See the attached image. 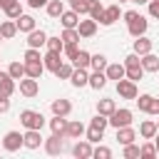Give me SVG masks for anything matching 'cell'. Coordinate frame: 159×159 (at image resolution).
<instances>
[{
	"label": "cell",
	"mask_w": 159,
	"mask_h": 159,
	"mask_svg": "<svg viewBox=\"0 0 159 159\" xmlns=\"http://www.w3.org/2000/svg\"><path fill=\"white\" fill-rule=\"evenodd\" d=\"M62 52H65V55H67V60L72 62V60H75V55L80 52V47H77V42H65V47H62Z\"/></svg>",
	"instance_id": "ee69618b"
},
{
	"label": "cell",
	"mask_w": 159,
	"mask_h": 159,
	"mask_svg": "<svg viewBox=\"0 0 159 159\" xmlns=\"http://www.w3.org/2000/svg\"><path fill=\"white\" fill-rule=\"evenodd\" d=\"M72 2H77V0H70V5H72Z\"/></svg>",
	"instance_id": "91938a15"
},
{
	"label": "cell",
	"mask_w": 159,
	"mask_h": 159,
	"mask_svg": "<svg viewBox=\"0 0 159 159\" xmlns=\"http://www.w3.org/2000/svg\"><path fill=\"white\" fill-rule=\"evenodd\" d=\"M60 22H62V27H77L80 15H77L75 10H65V12L60 15Z\"/></svg>",
	"instance_id": "4316f807"
},
{
	"label": "cell",
	"mask_w": 159,
	"mask_h": 159,
	"mask_svg": "<svg viewBox=\"0 0 159 159\" xmlns=\"http://www.w3.org/2000/svg\"><path fill=\"white\" fill-rule=\"evenodd\" d=\"M134 139H137V132L132 129V124H129V127H119V129H117V142H119L122 147H124V144H129V142H134Z\"/></svg>",
	"instance_id": "ffe728a7"
},
{
	"label": "cell",
	"mask_w": 159,
	"mask_h": 159,
	"mask_svg": "<svg viewBox=\"0 0 159 159\" xmlns=\"http://www.w3.org/2000/svg\"><path fill=\"white\" fill-rule=\"evenodd\" d=\"M132 52H137L139 57L142 55H147V52H152V40L149 37H144V35H139L137 40H134V50Z\"/></svg>",
	"instance_id": "7402d4cb"
},
{
	"label": "cell",
	"mask_w": 159,
	"mask_h": 159,
	"mask_svg": "<svg viewBox=\"0 0 159 159\" xmlns=\"http://www.w3.org/2000/svg\"><path fill=\"white\" fill-rule=\"evenodd\" d=\"M157 132H159V122H157Z\"/></svg>",
	"instance_id": "94428289"
},
{
	"label": "cell",
	"mask_w": 159,
	"mask_h": 159,
	"mask_svg": "<svg viewBox=\"0 0 159 159\" xmlns=\"http://www.w3.org/2000/svg\"><path fill=\"white\" fill-rule=\"evenodd\" d=\"M42 65H45V70L55 72V70L62 65V60H60V52H50V50H47V55L42 57Z\"/></svg>",
	"instance_id": "603a6c76"
},
{
	"label": "cell",
	"mask_w": 159,
	"mask_h": 159,
	"mask_svg": "<svg viewBox=\"0 0 159 159\" xmlns=\"http://www.w3.org/2000/svg\"><path fill=\"white\" fill-rule=\"evenodd\" d=\"M149 15L159 20V0H149Z\"/></svg>",
	"instance_id": "f907efd6"
},
{
	"label": "cell",
	"mask_w": 159,
	"mask_h": 159,
	"mask_svg": "<svg viewBox=\"0 0 159 159\" xmlns=\"http://www.w3.org/2000/svg\"><path fill=\"white\" fill-rule=\"evenodd\" d=\"M117 94H119L122 99H134V97L139 94V89H137V82L127 80V77L117 80Z\"/></svg>",
	"instance_id": "277c9868"
},
{
	"label": "cell",
	"mask_w": 159,
	"mask_h": 159,
	"mask_svg": "<svg viewBox=\"0 0 159 159\" xmlns=\"http://www.w3.org/2000/svg\"><path fill=\"white\" fill-rule=\"evenodd\" d=\"M5 15H7L10 20H17V17L22 15V5H20V0H15L10 7H5Z\"/></svg>",
	"instance_id": "d590c367"
},
{
	"label": "cell",
	"mask_w": 159,
	"mask_h": 159,
	"mask_svg": "<svg viewBox=\"0 0 159 159\" xmlns=\"http://www.w3.org/2000/svg\"><path fill=\"white\" fill-rule=\"evenodd\" d=\"M92 157H94V159H109V157H112V149L99 144V147H94V149H92Z\"/></svg>",
	"instance_id": "7bdbcfd3"
},
{
	"label": "cell",
	"mask_w": 159,
	"mask_h": 159,
	"mask_svg": "<svg viewBox=\"0 0 159 159\" xmlns=\"http://www.w3.org/2000/svg\"><path fill=\"white\" fill-rule=\"evenodd\" d=\"M45 47H47L50 52H62V47H65V42H62V37H47V42H45Z\"/></svg>",
	"instance_id": "8d00e7d4"
},
{
	"label": "cell",
	"mask_w": 159,
	"mask_h": 159,
	"mask_svg": "<svg viewBox=\"0 0 159 159\" xmlns=\"http://www.w3.org/2000/svg\"><path fill=\"white\" fill-rule=\"evenodd\" d=\"M77 32H80V37H92L94 32H97V20H80L77 22Z\"/></svg>",
	"instance_id": "8fae6325"
},
{
	"label": "cell",
	"mask_w": 159,
	"mask_h": 159,
	"mask_svg": "<svg viewBox=\"0 0 159 159\" xmlns=\"http://www.w3.org/2000/svg\"><path fill=\"white\" fill-rule=\"evenodd\" d=\"M72 70H75V65H70V62H62V65H60V67L55 70V75H57L60 80H70Z\"/></svg>",
	"instance_id": "f35d334b"
},
{
	"label": "cell",
	"mask_w": 159,
	"mask_h": 159,
	"mask_svg": "<svg viewBox=\"0 0 159 159\" xmlns=\"http://www.w3.org/2000/svg\"><path fill=\"white\" fill-rule=\"evenodd\" d=\"M139 157H157V147H154V142H144L142 147H139Z\"/></svg>",
	"instance_id": "ab89813d"
},
{
	"label": "cell",
	"mask_w": 159,
	"mask_h": 159,
	"mask_svg": "<svg viewBox=\"0 0 159 159\" xmlns=\"http://www.w3.org/2000/svg\"><path fill=\"white\" fill-rule=\"evenodd\" d=\"M129 2H137V5H144V2H149V0H129Z\"/></svg>",
	"instance_id": "6f0895ef"
},
{
	"label": "cell",
	"mask_w": 159,
	"mask_h": 159,
	"mask_svg": "<svg viewBox=\"0 0 159 159\" xmlns=\"http://www.w3.org/2000/svg\"><path fill=\"white\" fill-rule=\"evenodd\" d=\"M139 134H142V139H154V134H157V122H154V119L142 122V124H139Z\"/></svg>",
	"instance_id": "484cf974"
},
{
	"label": "cell",
	"mask_w": 159,
	"mask_h": 159,
	"mask_svg": "<svg viewBox=\"0 0 159 159\" xmlns=\"http://www.w3.org/2000/svg\"><path fill=\"white\" fill-rule=\"evenodd\" d=\"M142 67H144V72H159V57L152 52L142 55Z\"/></svg>",
	"instance_id": "cb8c5ba5"
},
{
	"label": "cell",
	"mask_w": 159,
	"mask_h": 159,
	"mask_svg": "<svg viewBox=\"0 0 159 159\" xmlns=\"http://www.w3.org/2000/svg\"><path fill=\"white\" fill-rule=\"evenodd\" d=\"M45 7H47V15H50V17H60V15L65 12V2H62V0H47Z\"/></svg>",
	"instance_id": "f1b7e54d"
},
{
	"label": "cell",
	"mask_w": 159,
	"mask_h": 159,
	"mask_svg": "<svg viewBox=\"0 0 159 159\" xmlns=\"http://www.w3.org/2000/svg\"><path fill=\"white\" fill-rule=\"evenodd\" d=\"M50 129H52V134H60V137H65V129H67V119L55 114V117L50 119Z\"/></svg>",
	"instance_id": "83f0119b"
},
{
	"label": "cell",
	"mask_w": 159,
	"mask_h": 159,
	"mask_svg": "<svg viewBox=\"0 0 159 159\" xmlns=\"http://www.w3.org/2000/svg\"><path fill=\"white\" fill-rule=\"evenodd\" d=\"M45 152H47L50 157H57V154L67 152V142H65V137H60V134H52L50 139H45Z\"/></svg>",
	"instance_id": "5b68a950"
},
{
	"label": "cell",
	"mask_w": 159,
	"mask_h": 159,
	"mask_svg": "<svg viewBox=\"0 0 159 159\" xmlns=\"http://www.w3.org/2000/svg\"><path fill=\"white\" fill-rule=\"evenodd\" d=\"M119 2H129V0H119Z\"/></svg>",
	"instance_id": "680465c9"
},
{
	"label": "cell",
	"mask_w": 159,
	"mask_h": 159,
	"mask_svg": "<svg viewBox=\"0 0 159 159\" xmlns=\"http://www.w3.org/2000/svg\"><path fill=\"white\" fill-rule=\"evenodd\" d=\"M119 15H122V12H119V5H109V7L102 10V15H99L97 22H99V25H114V22L119 20Z\"/></svg>",
	"instance_id": "ba28073f"
},
{
	"label": "cell",
	"mask_w": 159,
	"mask_h": 159,
	"mask_svg": "<svg viewBox=\"0 0 159 159\" xmlns=\"http://www.w3.org/2000/svg\"><path fill=\"white\" fill-rule=\"evenodd\" d=\"M72 10H75L77 15H87V10H89V2H87V0H77V2H72Z\"/></svg>",
	"instance_id": "c3c4849f"
},
{
	"label": "cell",
	"mask_w": 159,
	"mask_h": 159,
	"mask_svg": "<svg viewBox=\"0 0 159 159\" xmlns=\"http://www.w3.org/2000/svg\"><path fill=\"white\" fill-rule=\"evenodd\" d=\"M84 134H87V142H92V144H99L104 139V129L92 127V124H89V129H84Z\"/></svg>",
	"instance_id": "4dcf8cb0"
},
{
	"label": "cell",
	"mask_w": 159,
	"mask_h": 159,
	"mask_svg": "<svg viewBox=\"0 0 159 159\" xmlns=\"http://www.w3.org/2000/svg\"><path fill=\"white\" fill-rule=\"evenodd\" d=\"M70 112H72V102H70V99H55V102H52V114L67 117Z\"/></svg>",
	"instance_id": "ac0fdd59"
},
{
	"label": "cell",
	"mask_w": 159,
	"mask_h": 159,
	"mask_svg": "<svg viewBox=\"0 0 159 159\" xmlns=\"http://www.w3.org/2000/svg\"><path fill=\"white\" fill-rule=\"evenodd\" d=\"M27 5L30 7H42V5H47V0H27Z\"/></svg>",
	"instance_id": "db71d44e"
},
{
	"label": "cell",
	"mask_w": 159,
	"mask_h": 159,
	"mask_svg": "<svg viewBox=\"0 0 159 159\" xmlns=\"http://www.w3.org/2000/svg\"><path fill=\"white\" fill-rule=\"evenodd\" d=\"M17 89V84H15V80L7 75V72H2L0 70V94H7V97H12V92Z\"/></svg>",
	"instance_id": "30bf717a"
},
{
	"label": "cell",
	"mask_w": 159,
	"mask_h": 159,
	"mask_svg": "<svg viewBox=\"0 0 159 159\" xmlns=\"http://www.w3.org/2000/svg\"><path fill=\"white\" fill-rule=\"evenodd\" d=\"M89 124H92V127H99V129H107V124H109V122H107V117H104V114H99V112H97V114L92 117V122H89Z\"/></svg>",
	"instance_id": "7dc6e473"
},
{
	"label": "cell",
	"mask_w": 159,
	"mask_h": 159,
	"mask_svg": "<svg viewBox=\"0 0 159 159\" xmlns=\"http://www.w3.org/2000/svg\"><path fill=\"white\" fill-rule=\"evenodd\" d=\"M0 35H2V40H10V37H15V35H17V25H15L12 20H5V22L0 25Z\"/></svg>",
	"instance_id": "f546056e"
},
{
	"label": "cell",
	"mask_w": 159,
	"mask_h": 159,
	"mask_svg": "<svg viewBox=\"0 0 159 159\" xmlns=\"http://www.w3.org/2000/svg\"><path fill=\"white\" fill-rule=\"evenodd\" d=\"M154 147H157V154H159V132L154 134Z\"/></svg>",
	"instance_id": "9f6ffc18"
},
{
	"label": "cell",
	"mask_w": 159,
	"mask_h": 159,
	"mask_svg": "<svg viewBox=\"0 0 159 159\" xmlns=\"http://www.w3.org/2000/svg\"><path fill=\"white\" fill-rule=\"evenodd\" d=\"M72 154H75L77 159H89V157H92V142H87V139L77 142V144L72 147Z\"/></svg>",
	"instance_id": "4fadbf2b"
},
{
	"label": "cell",
	"mask_w": 159,
	"mask_h": 159,
	"mask_svg": "<svg viewBox=\"0 0 159 159\" xmlns=\"http://www.w3.org/2000/svg\"><path fill=\"white\" fill-rule=\"evenodd\" d=\"M20 124H22L25 129H42V127H45V117H42V112L22 109V112H20Z\"/></svg>",
	"instance_id": "7a4b0ae2"
},
{
	"label": "cell",
	"mask_w": 159,
	"mask_h": 159,
	"mask_svg": "<svg viewBox=\"0 0 159 159\" xmlns=\"http://www.w3.org/2000/svg\"><path fill=\"white\" fill-rule=\"evenodd\" d=\"M0 40H2V35H0Z\"/></svg>",
	"instance_id": "6125c7cd"
},
{
	"label": "cell",
	"mask_w": 159,
	"mask_h": 159,
	"mask_svg": "<svg viewBox=\"0 0 159 159\" xmlns=\"http://www.w3.org/2000/svg\"><path fill=\"white\" fill-rule=\"evenodd\" d=\"M124 157H127V159H137V157H139V147H137L134 142L124 144Z\"/></svg>",
	"instance_id": "f6af8a7d"
},
{
	"label": "cell",
	"mask_w": 159,
	"mask_h": 159,
	"mask_svg": "<svg viewBox=\"0 0 159 159\" xmlns=\"http://www.w3.org/2000/svg\"><path fill=\"white\" fill-rule=\"evenodd\" d=\"M10 109V97L7 94H0V114H5Z\"/></svg>",
	"instance_id": "681fc988"
},
{
	"label": "cell",
	"mask_w": 159,
	"mask_h": 159,
	"mask_svg": "<svg viewBox=\"0 0 159 159\" xmlns=\"http://www.w3.org/2000/svg\"><path fill=\"white\" fill-rule=\"evenodd\" d=\"M20 147H22V134L20 132H7L2 137V149L5 152H17Z\"/></svg>",
	"instance_id": "52a82bcc"
},
{
	"label": "cell",
	"mask_w": 159,
	"mask_h": 159,
	"mask_svg": "<svg viewBox=\"0 0 159 159\" xmlns=\"http://www.w3.org/2000/svg\"><path fill=\"white\" fill-rule=\"evenodd\" d=\"M137 15H139L137 10H127V12H124V22H129V20H134Z\"/></svg>",
	"instance_id": "f5cc1de1"
},
{
	"label": "cell",
	"mask_w": 159,
	"mask_h": 159,
	"mask_svg": "<svg viewBox=\"0 0 159 159\" xmlns=\"http://www.w3.org/2000/svg\"><path fill=\"white\" fill-rule=\"evenodd\" d=\"M89 67H92V70H104V67H107V57H104L102 52H99V55H92V57H89Z\"/></svg>",
	"instance_id": "74e56055"
},
{
	"label": "cell",
	"mask_w": 159,
	"mask_h": 159,
	"mask_svg": "<svg viewBox=\"0 0 159 159\" xmlns=\"http://www.w3.org/2000/svg\"><path fill=\"white\" fill-rule=\"evenodd\" d=\"M87 2H89V10H87V15H89L92 20H99V15H102L104 5H102L99 0H87Z\"/></svg>",
	"instance_id": "e575fe53"
},
{
	"label": "cell",
	"mask_w": 159,
	"mask_h": 159,
	"mask_svg": "<svg viewBox=\"0 0 159 159\" xmlns=\"http://www.w3.org/2000/svg\"><path fill=\"white\" fill-rule=\"evenodd\" d=\"M147 27H149V22H147V17H144V15H137L134 20H129V22H127V30H129V35H132V37L144 35V32H147Z\"/></svg>",
	"instance_id": "8992f818"
},
{
	"label": "cell",
	"mask_w": 159,
	"mask_h": 159,
	"mask_svg": "<svg viewBox=\"0 0 159 159\" xmlns=\"http://www.w3.org/2000/svg\"><path fill=\"white\" fill-rule=\"evenodd\" d=\"M84 134V124L82 122H77V119H72V122H67V129H65V137H70V139H80Z\"/></svg>",
	"instance_id": "d6986e66"
},
{
	"label": "cell",
	"mask_w": 159,
	"mask_h": 159,
	"mask_svg": "<svg viewBox=\"0 0 159 159\" xmlns=\"http://www.w3.org/2000/svg\"><path fill=\"white\" fill-rule=\"evenodd\" d=\"M89 57H92V55H89L87 50H80V52L75 55L72 65H75V67H82V70H87V67H89Z\"/></svg>",
	"instance_id": "1f68e13d"
},
{
	"label": "cell",
	"mask_w": 159,
	"mask_h": 159,
	"mask_svg": "<svg viewBox=\"0 0 159 159\" xmlns=\"http://www.w3.org/2000/svg\"><path fill=\"white\" fill-rule=\"evenodd\" d=\"M104 75H107V80H122L124 77V65H119V62H107V67H104Z\"/></svg>",
	"instance_id": "2e32d148"
},
{
	"label": "cell",
	"mask_w": 159,
	"mask_h": 159,
	"mask_svg": "<svg viewBox=\"0 0 159 159\" xmlns=\"http://www.w3.org/2000/svg\"><path fill=\"white\" fill-rule=\"evenodd\" d=\"M132 109H127V107H122V109H114L109 117H107V122L114 127V129H119V127H129L132 124Z\"/></svg>",
	"instance_id": "3957f363"
},
{
	"label": "cell",
	"mask_w": 159,
	"mask_h": 159,
	"mask_svg": "<svg viewBox=\"0 0 159 159\" xmlns=\"http://www.w3.org/2000/svg\"><path fill=\"white\" fill-rule=\"evenodd\" d=\"M42 72H45V65H42V60H40V62H25V77L40 80V77H42Z\"/></svg>",
	"instance_id": "9a60e30c"
},
{
	"label": "cell",
	"mask_w": 159,
	"mask_h": 159,
	"mask_svg": "<svg viewBox=\"0 0 159 159\" xmlns=\"http://www.w3.org/2000/svg\"><path fill=\"white\" fill-rule=\"evenodd\" d=\"M114 109H117L114 99H99V102H97V112H99V114H104V117H109Z\"/></svg>",
	"instance_id": "d6a6232c"
},
{
	"label": "cell",
	"mask_w": 159,
	"mask_h": 159,
	"mask_svg": "<svg viewBox=\"0 0 159 159\" xmlns=\"http://www.w3.org/2000/svg\"><path fill=\"white\" fill-rule=\"evenodd\" d=\"M12 2H15V0H0V7H2V10H5V7H10V5H12Z\"/></svg>",
	"instance_id": "11a10c76"
},
{
	"label": "cell",
	"mask_w": 159,
	"mask_h": 159,
	"mask_svg": "<svg viewBox=\"0 0 159 159\" xmlns=\"http://www.w3.org/2000/svg\"><path fill=\"white\" fill-rule=\"evenodd\" d=\"M134 99H137V107H139L142 112H149V104H152V94H137Z\"/></svg>",
	"instance_id": "b9f144b4"
},
{
	"label": "cell",
	"mask_w": 159,
	"mask_h": 159,
	"mask_svg": "<svg viewBox=\"0 0 159 159\" xmlns=\"http://www.w3.org/2000/svg\"><path fill=\"white\" fill-rule=\"evenodd\" d=\"M147 114H159V99L157 97H152V104H149V112Z\"/></svg>",
	"instance_id": "816d5d0a"
},
{
	"label": "cell",
	"mask_w": 159,
	"mask_h": 159,
	"mask_svg": "<svg viewBox=\"0 0 159 159\" xmlns=\"http://www.w3.org/2000/svg\"><path fill=\"white\" fill-rule=\"evenodd\" d=\"M124 77L132 82H139L144 77V67H142V57L137 52H129L124 57Z\"/></svg>",
	"instance_id": "6da1fadb"
},
{
	"label": "cell",
	"mask_w": 159,
	"mask_h": 159,
	"mask_svg": "<svg viewBox=\"0 0 159 159\" xmlns=\"http://www.w3.org/2000/svg\"><path fill=\"white\" fill-rule=\"evenodd\" d=\"M47 42V35L42 32V30H32V32H27V47H42Z\"/></svg>",
	"instance_id": "5bb4252c"
},
{
	"label": "cell",
	"mask_w": 159,
	"mask_h": 159,
	"mask_svg": "<svg viewBox=\"0 0 159 159\" xmlns=\"http://www.w3.org/2000/svg\"><path fill=\"white\" fill-rule=\"evenodd\" d=\"M77 40H80L77 27H65V32H62V42H77Z\"/></svg>",
	"instance_id": "60d3db41"
},
{
	"label": "cell",
	"mask_w": 159,
	"mask_h": 159,
	"mask_svg": "<svg viewBox=\"0 0 159 159\" xmlns=\"http://www.w3.org/2000/svg\"><path fill=\"white\" fill-rule=\"evenodd\" d=\"M89 87H94V89H102L104 84H107V75H104V70H94L92 75H89V82H87Z\"/></svg>",
	"instance_id": "d4e9b609"
},
{
	"label": "cell",
	"mask_w": 159,
	"mask_h": 159,
	"mask_svg": "<svg viewBox=\"0 0 159 159\" xmlns=\"http://www.w3.org/2000/svg\"><path fill=\"white\" fill-rule=\"evenodd\" d=\"M40 144H42L40 129H27V132L22 134V147H27V149H40Z\"/></svg>",
	"instance_id": "9c48e42d"
},
{
	"label": "cell",
	"mask_w": 159,
	"mask_h": 159,
	"mask_svg": "<svg viewBox=\"0 0 159 159\" xmlns=\"http://www.w3.org/2000/svg\"><path fill=\"white\" fill-rule=\"evenodd\" d=\"M7 75H10L12 80H22V77H25V62H12V65L7 67Z\"/></svg>",
	"instance_id": "836d02e7"
},
{
	"label": "cell",
	"mask_w": 159,
	"mask_h": 159,
	"mask_svg": "<svg viewBox=\"0 0 159 159\" xmlns=\"http://www.w3.org/2000/svg\"><path fill=\"white\" fill-rule=\"evenodd\" d=\"M70 82H72L75 87H84V84L89 82V75H87V70H82V67H75V70H72V75H70Z\"/></svg>",
	"instance_id": "e0dca14e"
},
{
	"label": "cell",
	"mask_w": 159,
	"mask_h": 159,
	"mask_svg": "<svg viewBox=\"0 0 159 159\" xmlns=\"http://www.w3.org/2000/svg\"><path fill=\"white\" fill-rule=\"evenodd\" d=\"M37 89H40L37 80H32V77L20 80V94H25V97H35V94H37Z\"/></svg>",
	"instance_id": "7c38bea8"
},
{
	"label": "cell",
	"mask_w": 159,
	"mask_h": 159,
	"mask_svg": "<svg viewBox=\"0 0 159 159\" xmlns=\"http://www.w3.org/2000/svg\"><path fill=\"white\" fill-rule=\"evenodd\" d=\"M15 25H17V32H32L35 30V17L32 15H20L15 20Z\"/></svg>",
	"instance_id": "44dd1931"
},
{
	"label": "cell",
	"mask_w": 159,
	"mask_h": 159,
	"mask_svg": "<svg viewBox=\"0 0 159 159\" xmlns=\"http://www.w3.org/2000/svg\"><path fill=\"white\" fill-rule=\"evenodd\" d=\"M42 57H40V50L37 47H27V52H25V62H40Z\"/></svg>",
	"instance_id": "bcb514c9"
}]
</instances>
